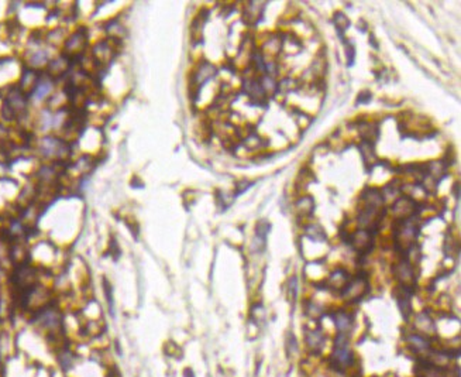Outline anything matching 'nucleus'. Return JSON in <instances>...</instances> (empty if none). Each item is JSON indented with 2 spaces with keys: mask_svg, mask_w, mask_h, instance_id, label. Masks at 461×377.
<instances>
[{
  "mask_svg": "<svg viewBox=\"0 0 461 377\" xmlns=\"http://www.w3.org/2000/svg\"><path fill=\"white\" fill-rule=\"evenodd\" d=\"M359 129L360 134H361V137H362V142L372 143V142H375V139L378 137V129H377V126H374L371 123L362 122L359 126Z\"/></svg>",
  "mask_w": 461,
  "mask_h": 377,
  "instance_id": "nucleus-18",
  "label": "nucleus"
},
{
  "mask_svg": "<svg viewBox=\"0 0 461 377\" xmlns=\"http://www.w3.org/2000/svg\"><path fill=\"white\" fill-rule=\"evenodd\" d=\"M104 293H106V301L109 305V310L112 312V315H115V299H113V288L110 286V283H107V280H104Z\"/></svg>",
  "mask_w": 461,
  "mask_h": 377,
  "instance_id": "nucleus-24",
  "label": "nucleus"
},
{
  "mask_svg": "<svg viewBox=\"0 0 461 377\" xmlns=\"http://www.w3.org/2000/svg\"><path fill=\"white\" fill-rule=\"evenodd\" d=\"M1 369H3V356L0 353V373H1Z\"/></svg>",
  "mask_w": 461,
  "mask_h": 377,
  "instance_id": "nucleus-33",
  "label": "nucleus"
},
{
  "mask_svg": "<svg viewBox=\"0 0 461 377\" xmlns=\"http://www.w3.org/2000/svg\"><path fill=\"white\" fill-rule=\"evenodd\" d=\"M419 202H416L410 196H401L392 204V213L397 216V219H408L412 216L419 215Z\"/></svg>",
  "mask_w": 461,
  "mask_h": 377,
  "instance_id": "nucleus-7",
  "label": "nucleus"
},
{
  "mask_svg": "<svg viewBox=\"0 0 461 377\" xmlns=\"http://www.w3.org/2000/svg\"><path fill=\"white\" fill-rule=\"evenodd\" d=\"M334 324L337 326V334L350 335V331L353 328V316L346 311H337L333 316Z\"/></svg>",
  "mask_w": 461,
  "mask_h": 377,
  "instance_id": "nucleus-13",
  "label": "nucleus"
},
{
  "mask_svg": "<svg viewBox=\"0 0 461 377\" xmlns=\"http://www.w3.org/2000/svg\"><path fill=\"white\" fill-rule=\"evenodd\" d=\"M216 74H218L216 66L213 65V64H210L209 61H205V60H203V61L198 65V68L193 71L192 81H191V86H192V89L195 88V91L192 92L193 98H196V96L199 95L200 88L205 85L209 79L215 78V77H216Z\"/></svg>",
  "mask_w": 461,
  "mask_h": 377,
  "instance_id": "nucleus-5",
  "label": "nucleus"
},
{
  "mask_svg": "<svg viewBox=\"0 0 461 377\" xmlns=\"http://www.w3.org/2000/svg\"><path fill=\"white\" fill-rule=\"evenodd\" d=\"M360 151H361V156L364 158V163L365 164H370V160H375V153H374V144L368 143V142H361L360 146Z\"/></svg>",
  "mask_w": 461,
  "mask_h": 377,
  "instance_id": "nucleus-21",
  "label": "nucleus"
},
{
  "mask_svg": "<svg viewBox=\"0 0 461 377\" xmlns=\"http://www.w3.org/2000/svg\"><path fill=\"white\" fill-rule=\"evenodd\" d=\"M305 342H306V346L309 348V351H312L313 353H319L324 346V335L321 334V331H306L305 334Z\"/></svg>",
  "mask_w": 461,
  "mask_h": 377,
  "instance_id": "nucleus-12",
  "label": "nucleus"
},
{
  "mask_svg": "<svg viewBox=\"0 0 461 377\" xmlns=\"http://www.w3.org/2000/svg\"><path fill=\"white\" fill-rule=\"evenodd\" d=\"M347 243H350L351 247L356 251H359L360 254H367L374 247V233L367 229H359V230L350 233Z\"/></svg>",
  "mask_w": 461,
  "mask_h": 377,
  "instance_id": "nucleus-8",
  "label": "nucleus"
},
{
  "mask_svg": "<svg viewBox=\"0 0 461 377\" xmlns=\"http://www.w3.org/2000/svg\"><path fill=\"white\" fill-rule=\"evenodd\" d=\"M392 272H394L395 278L399 281V286L415 288V286H416V274H415V269H413L409 259L402 257L394 266Z\"/></svg>",
  "mask_w": 461,
  "mask_h": 377,
  "instance_id": "nucleus-6",
  "label": "nucleus"
},
{
  "mask_svg": "<svg viewBox=\"0 0 461 377\" xmlns=\"http://www.w3.org/2000/svg\"><path fill=\"white\" fill-rule=\"evenodd\" d=\"M454 195H456V198H459V182L454 184Z\"/></svg>",
  "mask_w": 461,
  "mask_h": 377,
  "instance_id": "nucleus-32",
  "label": "nucleus"
},
{
  "mask_svg": "<svg viewBox=\"0 0 461 377\" xmlns=\"http://www.w3.org/2000/svg\"><path fill=\"white\" fill-rule=\"evenodd\" d=\"M408 343H409L410 348L415 352H418V353L427 351V349L430 348L429 340L424 338V336H422V335H419V334L409 335V336H408Z\"/></svg>",
  "mask_w": 461,
  "mask_h": 377,
  "instance_id": "nucleus-17",
  "label": "nucleus"
},
{
  "mask_svg": "<svg viewBox=\"0 0 461 377\" xmlns=\"http://www.w3.org/2000/svg\"><path fill=\"white\" fill-rule=\"evenodd\" d=\"M288 297L289 299L295 301V297H296V277H292L291 280H289V287H288Z\"/></svg>",
  "mask_w": 461,
  "mask_h": 377,
  "instance_id": "nucleus-27",
  "label": "nucleus"
},
{
  "mask_svg": "<svg viewBox=\"0 0 461 377\" xmlns=\"http://www.w3.org/2000/svg\"><path fill=\"white\" fill-rule=\"evenodd\" d=\"M416 329L419 331V335H429V334H435L436 326L435 322L432 321V318L426 314V312H421L418 316H416Z\"/></svg>",
  "mask_w": 461,
  "mask_h": 377,
  "instance_id": "nucleus-15",
  "label": "nucleus"
},
{
  "mask_svg": "<svg viewBox=\"0 0 461 377\" xmlns=\"http://www.w3.org/2000/svg\"><path fill=\"white\" fill-rule=\"evenodd\" d=\"M296 210L303 215V216H309L312 215V212L315 210V201L312 196H302L301 199H298L296 202Z\"/></svg>",
  "mask_w": 461,
  "mask_h": 377,
  "instance_id": "nucleus-19",
  "label": "nucleus"
},
{
  "mask_svg": "<svg viewBox=\"0 0 461 377\" xmlns=\"http://www.w3.org/2000/svg\"><path fill=\"white\" fill-rule=\"evenodd\" d=\"M248 187H250V182H248V181L240 182V184L237 185V188H236V194H237V195H239V194H241V192H243V191H245V189H247Z\"/></svg>",
  "mask_w": 461,
  "mask_h": 377,
  "instance_id": "nucleus-30",
  "label": "nucleus"
},
{
  "mask_svg": "<svg viewBox=\"0 0 461 377\" xmlns=\"http://www.w3.org/2000/svg\"><path fill=\"white\" fill-rule=\"evenodd\" d=\"M37 151L50 163H66L71 154V143L61 137L45 136L37 143Z\"/></svg>",
  "mask_w": 461,
  "mask_h": 377,
  "instance_id": "nucleus-2",
  "label": "nucleus"
},
{
  "mask_svg": "<svg viewBox=\"0 0 461 377\" xmlns=\"http://www.w3.org/2000/svg\"><path fill=\"white\" fill-rule=\"evenodd\" d=\"M368 291H370L368 277L364 273H360L348 280L347 286L343 288V291L340 294L343 298L350 301V302H357L364 295H367Z\"/></svg>",
  "mask_w": 461,
  "mask_h": 377,
  "instance_id": "nucleus-4",
  "label": "nucleus"
},
{
  "mask_svg": "<svg viewBox=\"0 0 461 377\" xmlns=\"http://www.w3.org/2000/svg\"><path fill=\"white\" fill-rule=\"evenodd\" d=\"M350 278H351V277H350V274H348L347 270H344V269H337V270H334L333 273L329 275V278L326 280V286H327V288H330V290L341 293L343 288L347 286V283H348Z\"/></svg>",
  "mask_w": 461,
  "mask_h": 377,
  "instance_id": "nucleus-10",
  "label": "nucleus"
},
{
  "mask_svg": "<svg viewBox=\"0 0 461 377\" xmlns=\"http://www.w3.org/2000/svg\"><path fill=\"white\" fill-rule=\"evenodd\" d=\"M421 367H422V373H421V376L422 377H446V375L443 373L441 369L435 367V366H432V364L426 363L421 366Z\"/></svg>",
  "mask_w": 461,
  "mask_h": 377,
  "instance_id": "nucleus-22",
  "label": "nucleus"
},
{
  "mask_svg": "<svg viewBox=\"0 0 461 377\" xmlns=\"http://www.w3.org/2000/svg\"><path fill=\"white\" fill-rule=\"evenodd\" d=\"M350 335L337 334L334 340V348L332 352V363L340 370H344L353 364V352L350 349Z\"/></svg>",
  "mask_w": 461,
  "mask_h": 377,
  "instance_id": "nucleus-3",
  "label": "nucleus"
},
{
  "mask_svg": "<svg viewBox=\"0 0 461 377\" xmlns=\"http://www.w3.org/2000/svg\"><path fill=\"white\" fill-rule=\"evenodd\" d=\"M207 14H209V12L205 9V10H202L200 13L198 14L196 19L193 20L192 26H191V36H192L193 41L200 40L202 30H203V26H205L206 20H207Z\"/></svg>",
  "mask_w": 461,
  "mask_h": 377,
  "instance_id": "nucleus-16",
  "label": "nucleus"
},
{
  "mask_svg": "<svg viewBox=\"0 0 461 377\" xmlns=\"http://www.w3.org/2000/svg\"><path fill=\"white\" fill-rule=\"evenodd\" d=\"M305 232H306L307 237L312 239L313 242H326V239H327L324 230L319 225H309V226H306Z\"/></svg>",
  "mask_w": 461,
  "mask_h": 377,
  "instance_id": "nucleus-20",
  "label": "nucleus"
},
{
  "mask_svg": "<svg viewBox=\"0 0 461 377\" xmlns=\"http://www.w3.org/2000/svg\"><path fill=\"white\" fill-rule=\"evenodd\" d=\"M306 314L307 315H310V316H313V318H316V316H321V310L318 307V305H316V304H310V302H307Z\"/></svg>",
  "mask_w": 461,
  "mask_h": 377,
  "instance_id": "nucleus-26",
  "label": "nucleus"
},
{
  "mask_svg": "<svg viewBox=\"0 0 461 377\" xmlns=\"http://www.w3.org/2000/svg\"><path fill=\"white\" fill-rule=\"evenodd\" d=\"M264 9V3H257V1H250L245 6V12H244V20L248 24H257L261 19Z\"/></svg>",
  "mask_w": 461,
  "mask_h": 377,
  "instance_id": "nucleus-14",
  "label": "nucleus"
},
{
  "mask_svg": "<svg viewBox=\"0 0 461 377\" xmlns=\"http://www.w3.org/2000/svg\"><path fill=\"white\" fill-rule=\"evenodd\" d=\"M164 351L167 353L168 356H171V357H182V351H180V348L177 346V343H174V342H168L167 345H165V348H164Z\"/></svg>",
  "mask_w": 461,
  "mask_h": 377,
  "instance_id": "nucleus-25",
  "label": "nucleus"
},
{
  "mask_svg": "<svg viewBox=\"0 0 461 377\" xmlns=\"http://www.w3.org/2000/svg\"><path fill=\"white\" fill-rule=\"evenodd\" d=\"M57 362L60 364V367L64 370V372H68V370H71L74 366H75V362H77V353L72 351V348L71 346H68V345H61V346H58L57 348Z\"/></svg>",
  "mask_w": 461,
  "mask_h": 377,
  "instance_id": "nucleus-9",
  "label": "nucleus"
},
{
  "mask_svg": "<svg viewBox=\"0 0 461 377\" xmlns=\"http://www.w3.org/2000/svg\"><path fill=\"white\" fill-rule=\"evenodd\" d=\"M372 95L370 92H362V93H360L359 95V99H357V104H368L370 101H371Z\"/></svg>",
  "mask_w": 461,
  "mask_h": 377,
  "instance_id": "nucleus-28",
  "label": "nucleus"
},
{
  "mask_svg": "<svg viewBox=\"0 0 461 377\" xmlns=\"http://www.w3.org/2000/svg\"><path fill=\"white\" fill-rule=\"evenodd\" d=\"M183 377H195V373H193V370L191 367H186L183 370Z\"/></svg>",
  "mask_w": 461,
  "mask_h": 377,
  "instance_id": "nucleus-31",
  "label": "nucleus"
},
{
  "mask_svg": "<svg viewBox=\"0 0 461 377\" xmlns=\"http://www.w3.org/2000/svg\"><path fill=\"white\" fill-rule=\"evenodd\" d=\"M31 322L52 340L64 338V314L60 307L48 304L31 314Z\"/></svg>",
  "mask_w": 461,
  "mask_h": 377,
  "instance_id": "nucleus-1",
  "label": "nucleus"
},
{
  "mask_svg": "<svg viewBox=\"0 0 461 377\" xmlns=\"http://www.w3.org/2000/svg\"><path fill=\"white\" fill-rule=\"evenodd\" d=\"M334 24L337 27V31L343 36V31L350 27V20H348V17L346 14L336 13L334 14Z\"/></svg>",
  "mask_w": 461,
  "mask_h": 377,
  "instance_id": "nucleus-23",
  "label": "nucleus"
},
{
  "mask_svg": "<svg viewBox=\"0 0 461 377\" xmlns=\"http://www.w3.org/2000/svg\"><path fill=\"white\" fill-rule=\"evenodd\" d=\"M360 198L364 202V205H370L374 208H384L385 196L378 188H371V187L365 188Z\"/></svg>",
  "mask_w": 461,
  "mask_h": 377,
  "instance_id": "nucleus-11",
  "label": "nucleus"
},
{
  "mask_svg": "<svg viewBox=\"0 0 461 377\" xmlns=\"http://www.w3.org/2000/svg\"><path fill=\"white\" fill-rule=\"evenodd\" d=\"M354 55H356L354 48H353V47H350V45H347V58H348V65H353V63H354Z\"/></svg>",
  "mask_w": 461,
  "mask_h": 377,
  "instance_id": "nucleus-29",
  "label": "nucleus"
}]
</instances>
